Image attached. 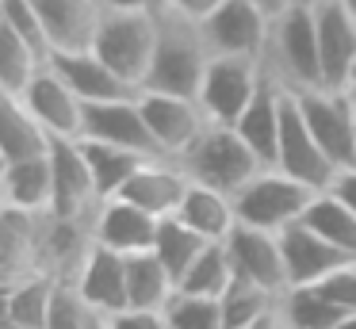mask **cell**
Listing matches in <instances>:
<instances>
[{
  "label": "cell",
  "mask_w": 356,
  "mask_h": 329,
  "mask_svg": "<svg viewBox=\"0 0 356 329\" xmlns=\"http://www.w3.org/2000/svg\"><path fill=\"white\" fill-rule=\"evenodd\" d=\"M211 46L207 35L195 19H184L177 12H161V27H157V50L149 61V73L142 88L149 92H172V96H195L200 99V84L211 65Z\"/></svg>",
  "instance_id": "1"
},
{
  "label": "cell",
  "mask_w": 356,
  "mask_h": 329,
  "mask_svg": "<svg viewBox=\"0 0 356 329\" xmlns=\"http://www.w3.org/2000/svg\"><path fill=\"white\" fill-rule=\"evenodd\" d=\"M180 165H184L188 180L192 184H203V188H218L226 195L249 184L261 168H268L253 150L249 142L238 134V127H226V122H207L203 134L180 153Z\"/></svg>",
  "instance_id": "2"
},
{
  "label": "cell",
  "mask_w": 356,
  "mask_h": 329,
  "mask_svg": "<svg viewBox=\"0 0 356 329\" xmlns=\"http://www.w3.org/2000/svg\"><path fill=\"white\" fill-rule=\"evenodd\" d=\"M264 65L284 81L287 92L322 88V50H318L314 0H299L284 15H276Z\"/></svg>",
  "instance_id": "3"
},
{
  "label": "cell",
  "mask_w": 356,
  "mask_h": 329,
  "mask_svg": "<svg viewBox=\"0 0 356 329\" xmlns=\"http://www.w3.org/2000/svg\"><path fill=\"white\" fill-rule=\"evenodd\" d=\"M318 191L307 188L302 180L280 172L276 165L261 168L249 184H241L234 191V211H238L241 226H257V230H268V234H284L287 226L302 222L310 199Z\"/></svg>",
  "instance_id": "4"
},
{
  "label": "cell",
  "mask_w": 356,
  "mask_h": 329,
  "mask_svg": "<svg viewBox=\"0 0 356 329\" xmlns=\"http://www.w3.org/2000/svg\"><path fill=\"white\" fill-rule=\"evenodd\" d=\"M157 27H161V15L149 12H127V8H104L100 31H96L92 50L115 69L123 81H131L142 92L149 73V61L157 50Z\"/></svg>",
  "instance_id": "5"
},
{
  "label": "cell",
  "mask_w": 356,
  "mask_h": 329,
  "mask_svg": "<svg viewBox=\"0 0 356 329\" xmlns=\"http://www.w3.org/2000/svg\"><path fill=\"white\" fill-rule=\"evenodd\" d=\"M264 73V58H234V54H215L207 65V77L200 84V104L207 111L211 122H234L241 119V111L249 107V99L257 96Z\"/></svg>",
  "instance_id": "6"
},
{
  "label": "cell",
  "mask_w": 356,
  "mask_h": 329,
  "mask_svg": "<svg viewBox=\"0 0 356 329\" xmlns=\"http://www.w3.org/2000/svg\"><path fill=\"white\" fill-rule=\"evenodd\" d=\"M299 104L302 119H307L310 134L318 138L330 161L337 168H353L356 165V107L341 88H302L291 92Z\"/></svg>",
  "instance_id": "7"
},
{
  "label": "cell",
  "mask_w": 356,
  "mask_h": 329,
  "mask_svg": "<svg viewBox=\"0 0 356 329\" xmlns=\"http://www.w3.org/2000/svg\"><path fill=\"white\" fill-rule=\"evenodd\" d=\"M276 168L287 172V176H295V180H302L307 188H314V191L333 188V180H337V172H341V168L330 161V153L318 145V138L310 134V127H307V119H302V111H299V104H295L291 92H287V99H284Z\"/></svg>",
  "instance_id": "8"
},
{
  "label": "cell",
  "mask_w": 356,
  "mask_h": 329,
  "mask_svg": "<svg viewBox=\"0 0 356 329\" xmlns=\"http://www.w3.org/2000/svg\"><path fill=\"white\" fill-rule=\"evenodd\" d=\"M272 15L253 0H226L215 15L200 23L207 35L211 54H234V58H264L272 42Z\"/></svg>",
  "instance_id": "9"
},
{
  "label": "cell",
  "mask_w": 356,
  "mask_h": 329,
  "mask_svg": "<svg viewBox=\"0 0 356 329\" xmlns=\"http://www.w3.org/2000/svg\"><path fill=\"white\" fill-rule=\"evenodd\" d=\"M138 104H142V115H146L149 134H154L161 157H180V153L203 134V127L211 122L195 96H172V92L142 88Z\"/></svg>",
  "instance_id": "10"
},
{
  "label": "cell",
  "mask_w": 356,
  "mask_h": 329,
  "mask_svg": "<svg viewBox=\"0 0 356 329\" xmlns=\"http://www.w3.org/2000/svg\"><path fill=\"white\" fill-rule=\"evenodd\" d=\"M81 138L119 145V150L142 153V157H161L154 134H149L146 115H142L138 96L108 99V104H85V130H81Z\"/></svg>",
  "instance_id": "11"
},
{
  "label": "cell",
  "mask_w": 356,
  "mask_h": 329,
  "mask_svg": "<svg viewBox=\"0 0 356 329\" xmlns=\"http://www.w3.org/2000/svg\"><path fill=\"white\" fill-rule=\"evenodd\" d=\"M19 99L31 107V115L54 138H81V130H85V99L70 88V81L54 69V61H47L31 77Z\"/></svg>",
  "instance_id": "12"
},
{
  "label": "cell",
  "mask_w": 356,
  "mask_h": 329,
  "mask_svg": "<svg viewBox=\"0 0 356 329\" xmlns=\"http://www.w3.org/2000/svg\"><path fill=\"white\" fill-rule=\"evenodd\" d=\"M50 168H54V214L92 218L96 207H100V195H96V180L81 138H54Z\"/></svg>",
  "instance_id": "13"
},
{
  "label": "cell",
  "mask_w": 356,
  "mask_h": 329,
  "mask_svg": "<svg viewBox=\"0 0 356 329\" xmlns=\"http://www.w3.org/2000/svg\"><path fill=\"white\" fill-rule=\"evenodd\" d=\"M226 252L238 280H249L257 287H268L276 295L287 291V268H284V249H280V234L257 226H234V234L226 237Z\"/></svg>",
  "instance_id": "14"
},
{
  "label": "cell",
  "mask_w": 356,
  "mask_h": 329,
  "mask_svg": "<svg viewBox=\"0 0 356 329\" xmlns=\"http://www.w3.org/2000/svg\"><path fill=\"white\" fill-rule=\"evenodd\" d=\"M280 249H284L287 287H314V283H325L333 272H341L345 264H356L337 245H330L322 234H314L307 222L287 226L280 234Z\"/></svg>",
  "instance_id": "15"
},
{
  "label": "cell",
  "mask_w": 356,
  "mask_h": 329,
  "mask_svg": "<svg viewBox=\"0 0 356 329\" xmlns=\"http://www.w3.org/2000/svg\"><path fill=\"white\" fill-rule=\"evenodd\" d=\"M50 54H81L92 50L108 0H35Z\"/></svg>",
  "instance_id": "16"
},
{
  "label": "cell",
  "mask_w": 356,
  "mask_h": 329,
  "mask_svg": "<svg viewBox=\"0 0 356 329\" xmlns=\"http://www.w3.org/2000/svg\"><path fill=\"white\" fill-rule=\"evenodd\" d=\"M318 19V50H322V84L345 88L356 65V19L345 0H314Z\"/></svg>",
  "instance_id": "17"
},
{
  "label": "cell",
  "mask_w": 356,
  "mask_h": 329,
  "mask_svg": "<svg viewBox=\"0 0 356 329\" xmlns=\"http://www.w3.org/2000/svg\"><path fill=\"white\" fill-rule=\"evenodd\" d=\"M188 188H192V180H188L184 165H180L177 157H149V161H142L138 172L123 184L119 195L138 203L142 211H149L154 218H169V214L180 211Z\"/></svg>",
  "instance_id": "18"
},
{
  "label": "cell",
  "mask_w": 356,
  "mask_h": 329,
  "mask_svg": "<svg viewBox=\"0 0 356 329\" xmlns=\"http://www.w3.org/2000/svg\"><path fill=\"white\" fill-rule=\"evenodd\" d=\"M157 222L149 211H142L138 203L115 195V199H104L92 214V237L108 249L123 252V257H134V252H146L154 249V237H157Z\"/></svg>",
  "instance_id": "19"
},
{
  "label": "cell",
  "mask_w": 356,
  "mask_h": 329,
  "mask_svg": "<svg viewBox=\"0 0 356 329\" xmlns=\"http://www.w3.org/2000/svg\"><path fill=\"white\" fill-rule=\"evenodd\" d=\"M70 283L104 314H119L131 306L127 303V257L108 249V245H100V241H92L88 257L81 260L77 275Z\"/></svg>",
  "instance_id": "20"
},
{
  "label": "cell",
  "mask_w": 356,
  "mask_h": 329,
  "mask_svg": "<svg viewBox=\"0 0 356 329\" xmlns=\"http://www.w3.org/2000/svg\"><path fill=\"white\" fill-rule=\"evenodd\" d=\"M284 99L287 88L276 73H264L257 96L249 99V107L241 111V119L234 122L238 134L249 142V150L264 161V165H276V145H280V122H284Z\"/></svg>",
  "instance_id": "21"
},
{
  "label": "cell",
  "mask_w": 356,
  "mask_h": 329,
  "mask_svg": "<svg viewBox=\"0 0 356 329\" xmlns=\"http://www.w3.org/2000/svg\"><path fill=\"white\" fill-rule=\"evenodd\" d=\"M54 69L70 81V88L77 92L85 104H108V99H123V96H138L131 81L115 73L108 61L96 50H81V54H54Z\"/></svg>",
  "instance_id": "22"
},
{
  "label": "cell",
  "mask_w": 356,
  "mask_h": 329,
  "mask_svg": "<svg viewBox=\"0 0 356 329\" xmlns=\"http://www.w3.org/2000/svg\"><path fill=\"white\" fill-rule=\"evenodd\" d=\"M0 188H4V207L27 214H50L54 211V168L47 157H27L0 165Z\"/></svg>",
  "instance_id": "23"
},
{
  "label": "cell",
  "mask_w": 356,
  "mask_h": 329,
  "mask_svg": "<svg viewBox=\"0 0 356 329\" xmlns=\"http://www.w3.org/2000/svg\"><path fill=\"white\" fill-rule=\"evenodd\" d=\"M54 134L31 115L19 96H0V165L27 157H47Z\"/></svg>",
  "instance_id": "24"
},
{
  "label": "cell",
  "mask_w": 356,
  "mask_h": 329,
  "mask_svg": "<svg viewBox=\"0 0 356 329\" xmlns=\"http://www.w3.org/2000/svg\"><path fill=\"white\" fill-rule=\"evenodd\" d=\"M58 283L62 280H54L47 272H31L4 283V321H0V329H47Z\"/></svg>",
  "instance_id": "25"
},
{
  "label": "cell",
  "mask_w": 356,
  "mask_h": 329,
  "mask_svg": "<svg viewBox=\"0 0 356 329\" xmlns=\"http://www.w3.org/2000/svg\"><path fill=\"white\" fill-rule=\"evenodd\" d=\"M177 218L184 222V226H192L200 237H207V241H226V237L234 234V226H238L234 195H226V191H218V188H203V184H192V188H188Z\"/></svg>",
  "instance_id": "26"
},
{
  "label": "cell",
  "mask_w": 356,
  "mask_h": 329,
  "mask_svg": "<svg viewBox=\"0 0 356 329\" xmlns=\"http://www.w3.org/2000/svg\"><path fill=\"white\" fill-rule=\"evenodd\" d=\"M177 295V275L161 264L154 249L127 257V303L138 310H165Z\"/></svg>",
  "instance_id": "27"
},
{
  "label": "cell",
  "mask_w": 356,
  "mask_h": 329,
  "mask_svg": "<svg viewBox=\"0 0 356 329\" xmlns=\"http://www.w3.org/2000/svg\"><path fill=\"white\" fill-rule=\"evenodd\" d=\"M302 222H307L314 234H322L330 245H337L345 257L356 260V211H353V207H348L333 188L318 191V195L310 199Z\"/></svg>",
  "instance_id": "28"
},
{
  "label": "cell",
  "mask_w": 356,
  "mask_h": 329,
  "mask_svg": "<svg viewBox=\"0 0 356 329\" xmlns=\"http://www.w3.org/2000/svg\"><path fill=\"white\" fill-rule=\"evenodd\" d=\"M280 318L287 329H337L345 310L325 295L322 283H314V287H287L280 295Z\"/></svg>",
  "instance_id": "29"
},
{
  "label": "cell",
  "mask_w": 356,
  "mask_h": 329,
  "mask_svg": "<svg viewBox=\"0 0 356 329\" xmlns=\"http://www.w3.org/2000/svg\"><path fill=\"white\" fill-rule=\"evenodd\" d=\"M81 145H85V157H88V168H92L100 203L104 199H115L119 191H123V184L138 172L142 161H149V157H142V153L119 150V145H108V142H88V138H81Z\"/></svg>",
  "instance_id": "30"
},
{
  "label": "cell",
  "mask_w": 356,
  "mask_h": 329,
  "mask_svg": "<svg viewBox=\"0 0 356 329\" xmlns=\"http://www.w3.org/2000/svg\"><path fill=\"white\" fill-rule=\"evenodd\" d=\"M47 61H50V54H42L24 35H16L12 27L0 23V92L4 96H19Z\"/></svg>",
  "instance_id": "31"
},
{
  "label": "cell",
  "mask_w": 356,
  "mask_h": 329,
  "mask_svg": "<svg viewBox=\"0 0 356 329\" xmlns=\"http://www.w3.org/2000/svg\"><path fill=\"white\" fill-rule=\"evenodd\" d=\"M238 280L230 264V252L226 241H207V249L192 260L184 275H180V291H192V295H207V298H222L230 291V283Z\"/></svg>",
  "instance_id": "32"
},
{
  "label": "cell",
  "mask_w": 356,
  "mask_h": 329,
  "mask_svg": "<svg viewBox=\"0 0 356 329\" xmlns=\"http://www.w3.org/2000/svg\"><path fill=\"white\" fill-rule=\"evenodd\" d=\"M207 249V237H200L192 226H184V222L177 218V214H169V218L157 222V237H154V252L161 257V264L169 268L172 275H177V287H180V275L192 268V260L200 257V252Z\"/></svg>",
  "instance_id": "33"
},
{
  "label": "cell",
  "mask_w": 356,
  "mask_h": 329,
  "mask_svg": "<svg viewBox=\"0 0 356 329\" xmlns=\"http://www.w3.org/2000/svg\"><path fill=\"white\" fill-rule=\"evenodd\" d=\"M218 303H222L226 329H245V326H253V321H261L264 314L276 310L280 295L268 287H257V283H249V280H234L230 291H226Z\"/></svg>",
  "instance_id": "34"
},
{
  "label": "cell",
  "mask_w": 356,
  "mask_h": 329,
  "mask_svg": "<svg viewBox=\"0 0 356 329\" xmlns=\"http://www.w3.org/2000/svg\"><path fill=\"white\" fill-rule=\"evenodd\" d=\"M165 321H169V329H226L218 298L192 295V291H180V287L165 306Z\"/></svg>",
  "instance_id": "35"
},
{
  "label": "cell",
  "mask_w": 356,
  "mask_h": 329,
  "mask_svg": "<svg viewBox=\"0 0 356 329\" xmlns=\"http://www.w3.org/2000/svg\"><path fill=\"white\" fill-rule=\"evenodd\" d=\"M104 326H108V314L96 310L70 280L58 283V295H54V306H50L47 329H104Z\"/></svg>",
  "instance_id": "36"
},
{
  "label": "cell",
  "mask_w": 356,
  "mask_h": 329,
  "mask_svg": "<svg viewBox=\"0 0 356 329\" xmlns=\"http://www.w3.org/2000/svg\"><path fill=\"white\" fill-rule=\"evenodd\" d=\"M322 291H325V295H330L345 314H353V310H356V264H345L341 272H333L330 280L322 283Z\"/></svg>",
  "instance_id": "37"
},
{
  "label": "cell",
  "mask_w": 356,
  "mask_h": 329,
  "mask_svg": "<svg viewBox=\"0 0 356 329\" xmlns=\"http://www.w3.org/2000/svg\"><path fill=\"white\" fill-rule=\"evenodd\" d=\"M104 329H169L165 310H138V306H127L119 314H108V326Z\"/></svg>",
  "instance_id": "38"
},
{
  "label": "cell",
  "mask_w": 356,
  "mask_h": 329,
  "mask_svg": "<svg viewBox=\"0 0 356 329\" xmlns=\"http://www.w3.org/2000/svg\"><path fill=\"white\" fill-rule=\"evenodd\" d=\"M222 4H226V0H169V12L184 15V19H195V23H203L207 15H215Z\"/></svg>",
  "instance_id": "39"
},
{
  "label": "cell",
  "mask_w": 356,
  "mask_h": 329,
  "mask_svg": "<svg viewBox=\"0 0 356 329\" xmlns=\"http://www.w3.org/2000/svg\"><path fill=\"white\" fill-rule=\"evenodd\" d=\"M333 191L356 211V168H341L337 180H333Z\"/></svg>",
  "instance_id": "40"
},
{
  "label": "cell",
  "mask_w": 356,
  "mask_h": 329,
  "mask_svg": "<svg viewBox=\"0 0 356 329\" xmlns=\"http://www.w3.org/2000/svg\"><path fill=\"white\" fill-rule=\"evenodd\" d=\"M111 8H127V12H149V15H161L169 12V0H108Z\"/></svg>",
  "instance_id": "41"
},
{
  "label": "cell",
  "mask_w": 356,
  "mask_h": 329,
  "mask_svg": "<svg viewBox=\"0 0 356 329\" xmlns=\"http://www.w3.org/2000/svg\"><path fill=\"white\" fill-rule=\"evenodd\" d=\"M253 4H261L264 12H268L272 19H276V15H284L287 8H291V4H299V0H253Z\"/></svg>",
  "instance_id": "42"
},
{
  "label": "cell",
  "mask_w": 356,
  "mask_h": 329,
  "mask_svg": "<svg viewBox=\"0 0 356 329\" xmlns=\"http://www.w3.org/2000/svg\"><path fill=\"white\" fill-rule=\"evenodd\" d=\"M245 329H287V326H284V318H280V306H276L272 314H264L261 321H253V326H245Z\"/></svg>",
  "instance_id": "43"
},
{
  "label": "cell",
  "mask_w": 356,
  "mask_h": 329,
  "mask_svg": "<svg viewBox=\"0 0 356 329\" xmlns=\"http://www.w3.org/2000/svg\"><path fill=\"white\" fill-rule=\"evenodd\" d=\"M341 92H345V96L353 99V107H356V65H353V73H348V81H345V88H341Z\"/></svg>",
  "instance_id": "44"
},
{
  "label": "cell",
  "mask_w": 356,
  "mask_h": 329,
  "mask_svg": "<svg viewBox=\"0 0 356 329\" xmlns=\"http://www.w3.org/2000/svg\"><path fill=\"white\" fill-rule=\"evenodd\" d=\"M337 329H356V310H353V314H345V318L337 321Z\"/></svg>",
  "instance_id": "45"
},
{
  "label": "cell",
  "mask_w": 356,
  "mask_h": 329,
  "mask_svg": "<svg viewBox=\"0 0 356 329\" xmlns=\"http://www.w3.org/2000/svg\"><path fill=\"white\" fill-rule=\"evenodd\" d=\"M345 8L353 12V19H356V0H345Z\"/></svg>",
  "instance_id": "46"
},
{
  "label": "cell",
  "mask_w": 356,
  "mask_h": 329,
  "mask_svg": "<svg viewBox=\"0 0 356 329\" xmlns=\"http://www.w3.org/2000/svg\"><path fill=\"white\" fill-rule=\"evenodd\" d=\"M353 168H356V165H353Z\"/></svg>",
  "instance_id": "47"
}]
</instances>
